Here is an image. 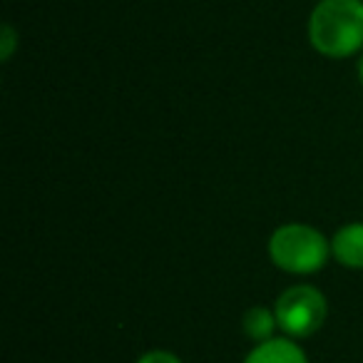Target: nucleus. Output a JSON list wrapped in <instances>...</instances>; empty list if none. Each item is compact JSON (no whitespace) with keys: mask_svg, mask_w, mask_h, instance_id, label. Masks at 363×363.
Here are the masks:
<instances>
[{"mask_svg":"<svg viewBox=\"0 0 363 363\" xmlns=\"http://www.w3.org/2000/svg\"><path fill=\"white\" fill-rule=\"evenodd\" d=\"M137 363H182V361H179V356H174V353H169V351H150L137 358Z\"/></svg>","mask_w":363,"mask_h":363,"instance_id":"nucleus-7","label":"nucleus"},{"mask_svg":"<svg viewBox=\"0 0 363 363\" xmlns=\"http://www.w3.org/2000/svg\"><path fill=\"white\" fill-rule=\"evenodd\" d=\"M328 254L331 242L308 224H284L269 239V257L289 274L318 272L328 262Z\"/></svg>","mask_w":363,"mask_h":363,"instance_id":"nucleus-2","label":"nucleus"},{"mask_svg":"<svg viewBox=\"0 0 363 363\" xmlns=\"http://www.w3.org/2000/svg\"><path fill=\"white\" fill-rule=\"evenodd\" d=\"M244 363H308L306 353L291 338H272V341L257 343L254 351Z\"/></svg>","mask_w":363,"mask_h":363,"instance_id":"nucleus-5","label":"nucleus"},{"mask_svg":"<svg viewBox=\"0 0 363 363\" xmlns=\"http://www.w3.org/2000/svg\"><path fill=\"white\" fill-rule=\"evenodd\" d=\"M358 80H361V85H363V57L358 60Z\"/></svg>","mask_w":363,"mask_h":363,"instance_id":"nucleus-9","label":"nucleus"},{"mask_svg":"<svg viewBox=\"0 0 363 363\" xmlns=\"http://www.w3.org/2000/svg\"><path fill=\"white\" fill-rule=\"evenodd\" d=\"M3 60H8V57H11V52H13V45H16V38H13V28L11 26H6V30H3Z\"/></svg>","mask_w":363,"mask_h":363,"instance_id":"nucleus-8","label":"nucleus"},{"mask_svg":"<svg viewBox=\"0 0 363 363\" xmlns=\"http://www.w3.org/2000/svg\"><path fill=\"white\" fill-rule=\"evenodd\" d=\"M277 323L286 336L291 338H308L323 326L326 321V296L318 289L298 284L291 286L277 298L274 303Z\"/></svg>","mask_w":363,"mask_h":363,"instance_id":"nucleus-3","label":"nucleus"},{"mask_svg":"<svg viewBox=\"0 0 363 363\" xmlns=\"http://www.w3.org/2000/svg\"><path fill=\"white\" fill-rule=\"evenodd\" d=\"M308 40L326 57H348L363 48V0H318L308 18Z\"/></svg>","mask_w":363,"mask_h":363,"instance_id":"nucleus-1","label":"nucleus"},{"mask_svg":"<svg viewBox=\"0 0 363 363\" xmlns=\"http://www.w3.org/2000/svg\"><path fill=\"white\" fill-rule=\"evenodd\" d=\"M331 254L346 269H363V222L341 227L331 239Z\"/></svg>","mask_w":363,"mask_h":363,"instance_id":"nucleus-4","label":"nucleus"},{"mask_svg":"<svg viewBox=\"0 0 363 363\" xmlns=\"http://www.w3.org/2000/svg\"><path fill=\"white\" fill-rule=\"evenodd\" d=\"M277 313L269 311L264 306H254L244 313L242 318V328L254 343H264V341H272L274 331H277Z\"/></svg>","mask_w":363,"mask_h":363,"instance_id":"nucleus-6","label":"nucleus"}]
</instances>
